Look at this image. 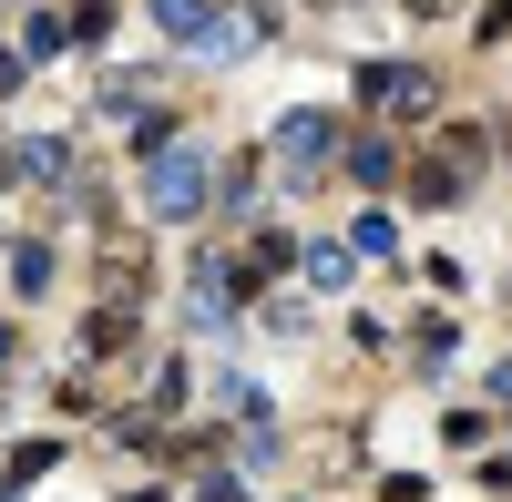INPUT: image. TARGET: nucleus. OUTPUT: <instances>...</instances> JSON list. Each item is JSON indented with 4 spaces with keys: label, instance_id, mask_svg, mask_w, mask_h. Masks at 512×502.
<instances>
[{
    "label": "nucleus",
    "instance_id": "f257e3e1",
    "mask_svg": "<svg viewBox=\"0 0 512 502\" xmlns=\"http://www.w3.org/2000/svg\"><path fill=\"white\" fill-rule=\"evenodd\" d=\"M216 205V164H205V144H154L144 154V216H164V226H185V216H205Z\"/></svg>",
    "mask_w": 512,
    "mask_h": 502
},
{
    "label": "nucleus",
    "instance_id": "f03ea898",
    "mask_svg": "<svg viewBox=\"0 0 512 502\" xmlns=\"http://www.w3.org/2000/svg\"><path fill=\"white\" fill-rule=\"evenodd\" d=\"M267 154H277V175H287V185H328V175H338V154H349V134H338L318 103H297V113H277Z\"/></svg>",
    "mask_w": 512,
    "mask_h": 502
},
{
    "label": "nucleus",
    "instance_id": "7ed1b4c3",
    "mask_svg": "<svg viewBox=\"0 0 512 502\" xmlns=\"http://www.w3.org/2000/svg\"><path fill=\"white\" fill-rule=\"evenodd\" d=\"M359 103H369V113H431L441 82L420 72V62H359Z\"/></svg>",
    "mask_w": 512,
    "mask_h": 502
},
{
    "label": "nucleus",
    "instance_id": "20e7f679",
    "mask_svg": "<svg viewBox=\"0 0 512 502\" xmlns=\"http://www.w3.org/2000/svg\"><path fill=\"white\" fill-rule=\"evenodd\" d=\"M236 298H246V267H236V257H195V267H185V318H195V328H226Z\"/></svg>",
    "mask_w": 512,
    "mask_h": 502
},
{
    "label": "nucleus",
    "instance_id": "39448f33",
    "mask_svg": "<svg viewBox=\"0 0 512 502\" xmlns=\"http://www.w3.org/2000/svg\"><path fill=\"white\" fill-rule=\"evenodd\" d=\"M472 175H482V134H441L431 154H420V195H431V205H451Z\"/></svg>",
    "mask_w": 512,
    "mask_h": 502
},
{
    "label": "nucleus",
    "instance_id": "423d86ee",
    "mask_svg": "<svg viewBox=\"0 0 512 502\" xmlns=\"http://www.w3.org/2000/svg\"><path fill=\"white\" fill-rule=\"evenodd\" d=\"M164 41H185L195 62H216V31H226V0H154Z\"/></svg>",
    "mask_w": 512,
    "mask_h": 502
},
{
    "label": "nucleus",
    "instance_id": "0eeeda50",
    "mask_svg": "<svg viewBox=\"0 0 512 502\" xmlns=\"http://www.w3.org/2000/svg\"><path fill=\"white\" fill-rule=\"evenodd\" d=\"M11 175H31V185H72V144H62V134L11 144Z\"/></svg>",
    "mask_w": 512,
    "mask_h": 502
},
{
    "label": "nucleus",
    "instance_id": "6e6552de",
    "mask_svg": "<svg viewBox=\"0 0 512 502\" xmlns=\"http://www.w3.org/2000/svg\"><path fill=\"white\" fill-rule=\"evenodd\" d=\"M144 298V257L134 246H103V308H134Z\"/></svg>",
    "mask_w": 512,
    "mask_h": 502
},
{
    "label": "nucleus",
    "instance_id": "1a4fd4ad",
    "mask_svg": "<svg viewBox=\"0 0 512 502\" xmlns=\"http://www.w3.org/2000/svg\"><path fill=\"white\" fill-rule=\"evenodd\" d=\"M338 175H349L359 195H379V185H390V144H379V134H359L349 154H338Z\"/></svg>",
    "mask_w": 512,
    "mask_h": 502
},
{
    "label": "nucleus",
    "instance_id": "9d476101",
    "mask_svg": "<svg viewBox=\"0 0 512 502\" xmlns=\"http://www.w3.org/2000/svg\"><path fill=\"white\" fill-rule=\"evenodd\" d=\"M82 349H93V359H123V349H134V308H103L93 328H82Z\"/></svg>",
    "mask_w": 512,
    "mask_h": 502
},
{
    "label": "nucleus",
    "instance_id": "9b49d317",
    "mask_svg": "<svg viewBox=\"0 0 512 502\" xmlns=\"http://www.w3.org/2000/svg\"><path fill=\"white\" fill-rule=\"evenodd\" d=\"M62 41H72V21H62V11H31V21H21V62H52Z\"/></svg>",
    "mask_w": 512,
    "mask_h": 502
},
{
    "label": "nucleus",
    "instance_id": "f8f14e48",
    "mask_svg": "<svg viewBox=\"0 0 512 502\" xmlns=\"http://www.w3.org/2000/svg\"><path fill=\"white\" fill-rule=\"evenodd\" d=\"M11 287H21V298H41V287H52V246H11Z\"/></svg>",
    "mask_w": 512,
    "mask_h": 502
},
{
    "label": "nucleus",
    "instance_id": "ddd939ff",
    "mask_svg": "<svg viewBox=\"0 0 512 502\" xmlns=\"http://www.w3.org/2000/svg\"><path fill=\"white\" fill-rule=\"evenodd\" d=\"M410 339H420V369H451V359H461V328H451V318H420Z\"/></svg>",
    "mask_w": 512,
    "mask_h": 502
},
{
    "label": "nucleus",
    "instance_id": "4468645a",
    "mask_svg": "<svg viewBox=\"0 0 512 502\" xmlns=\"http://www.w3.org/2000/svg\"><path fill=\"white\" fill-rule=\"evenodd\" d=\"M297 257H308V277H318V287H349V267H359V246H297Z\"/></svg>",
    "mask_w": 512,
    "mask_h": 502
},
{
    "label": "nucleus",
    "instance_id": "2eb2a0df",
    "mask_svg": "<svg viewBox=\"0 0 512 502\" xmlns=\"http://www.w3.org/2000/svg\"><path fill=\"white\" fill-rule=\"evenodd\" d=\"M52 462H62V451H52V441H21V451H11V492H31V482H41V472H52Z\"/></svg>",
    "mask_w": 512,
    "mask_h": 502
},
{
    "label": "nucleus",
    "instance_id": "dca6fc26",
    "mask_svg": "<svg viewBox=\"0 0 512 502\" xmlns=\"http://www.w3.org/2000/svg\"><path fill=\"white\" fill-rule=\"evenodd\" d=\"M349 246H359V257H390L400 236H390V216H359V226H349Z\"/></svg>",
    "mask_w": 512,
    "mask_h": 502
},
{
    "label": "nucleus",
    "instance_id": "f3484780",
    "mask_svg": "<svg viewBox=\"0 0 512 502\" xmlns=\"http://www.w3.org/2000/svg\"><path fill=\"white\" fill-rule=\"evenodd\" d=\"M21 82H31V62H21V41H11V52H0V93H21Z\"/></svg>",
    "mask_w": 512,
    "mask_h": 502
},
{
    "label": "nucleus",
    "instance_id": "a211bd4d",
    "mask_svg": "<svg viewBox=\"0 0 512 502\" xmlns=\"http://www.w3.org/2000/svg\"><path fill=\"white\" fill-rule=\"evenodd\" d=\"M512 31V0H492V11H482V41H502Z\"/></svg>",
    "mask_w": 512,
    "mask_h": 502
},
{
    "label": "nucleus",
    "instance_id": "6ab92c4d",
    "mask_svg": "<svg viewBox=\"0 0 512 502\" xmlns=\"http://www.w3.org/2000/svg\"><path fill=\"white\" fill-rule=\"evenodd\" d=\"M492 400H502V410H512V359H502V369H492Z\"/></svg>",
    "mask_w": 512,
    "mask_h": 502
},
{
    "label": "nucleus",
    "instance_id": "aec40b11",
    "mask_svg": "<svg viewBox=\"0 0 512 502\" xmlns=\"http://www.w3.org/2000/svg\"><path fill=\"white\" fill-rule=\"evenodd\" d=\"M441 11H451V0H410V21H441Z\"/></svg>",
    "mask_w": 512,
    "mask_h": 502
}]
</instances>
